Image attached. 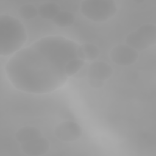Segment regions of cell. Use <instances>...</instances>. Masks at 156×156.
<instances>
[{
	"label": "cell",
	"instance_id": "cell-10",
	"mask_svg": "<svg viewBox=\"0 0 156 156\" xmlns=\"http://www.w3.org/2000/svg\"><path fill=\"white\" fill-rule=\"evenodd\" d=\"M60 12V6L52 2H44L41 4L38 9V15L45 20H53Z\"/></svg>",
	"mask_w": 156,
	"mask_h": 156
},
{
	"label": "cell",
	"instance_id": "cell-7",
	"mask_svg": "<svg viewBox=\"0 0 156 156\" xmlns=\"http://www.w3.org/2000/svg\"><path fill=\"white\" fill-rule=\"evenodd\" d=\"M21 149L27 155H43L49 151L50 143L46 138L40 136L21 143Z\"/></svg>",
	"mask_w": 156,
	"mask_h": 156
},
{
	"label": "cell",
	"instance_id": "cell-9",
	"mask_svg": "<svg viewBox=\"0 0 156 156\" xmlns=\"http://www.w3.org/2000/svg\"><path fill=\"white\" fill-rule=\"evenodd\" d=\"M15 136L19 143H22L42 136V133L37 127L32 126H24L19 129L16 131Z\"/></svg>",
	"mask_w": 156,
	"mask_h": 156
},
{
	"label": "cell",
	"instance_id": "cell-16",
	"mask_svg": "<svg viewBox=\"0 0 156 156\" xmlns=\"http://www.w3.org/2000/svg\"><path fill=\"white\" fill-rule=\"evenodd\" d=\"M77 57L78 58H80V59H82L83 60H86L85 55V53L83 52V50L81 45H79L77 49Z\"/></svg>",
	"mask_w": 156,
	"mask_h": 156
},
{
	"label": "cell",
	"instance_id": "cell-12",
	"mask_svg": "<svg viewBox=\"0 0 156 156\" xmlns=\"http://www.w3.org/2000/svg\"><path fill=\"white\" fill-rule=\"evenodd\" d=\"M85 60L75 58L69 60L65 66V72L68 77L76 75L84 66Z\"/></svg>",
	"mask_w": 156,
	"mask_h": 156
},
{
	"label": "cell",
	"instance_id": "cell-2",
	"mask_svg": "<svg viewBox=\"0 0 156 156\" xmlns=\"http://www.w3.org/2000/svg\"><path fill=\"white\" fill-rule=\"evenodd\" d=\"M27 39L23 24L9 15L0 16V55L9 56L22 49Z\"/></svg>",
	"mask_w": 156,
	"mask_h": 156
},
{
	"label": "cell",
	"instance_id": "cell-5",
	"mask_svg": "<svg viewBox=\"0 0 156 156\" xmlns=\"http://www.w3.org/2000/svg\"><path fill=\"white\" fill-rule=\"evenodd\" d=\"M139 56L138 51L126 44L114 46L110 52L112 62L120 66H129L133 64Z\"/></svg>",
	"mask_w": 156,
	"mask_h": 156
},
{
	"label": "cell",
	"instance_id": "cell-8",
	"mask_svg": "<svg viewBox=\"0 0 156 156\" xmlns=\"http://www.w3.org/2000/svg\"><path fill=\"white\" fill-rule=\"evenodd\" d=\"M113 74V69L107 63L102 61H96L91 63L87 69L88 79L106 80Z\"/></svg>",
	"mask_w": 156,
	"mask_h": 156
},
{
	"label": "cell",
	"instance_id": "cell-11",
	"mask_svg": "<svg viewBox=\"0 0 156 156\" xmlns=\"http://www.w3.org/2000/svg\"><path fill=\"white\" fill-rule=\"evenodd\" d=\"M74 15L68 11H60L52 20L53 22L58 27H65L71 26L74 22Z\"/></svg>",
	"mask_w": 156,
	"mask_h": 156
},
{
	"label": "cell",
	"instance_id": "cell-3",
	"mask_svg": "<svg viewBox=\"0 0 156 156\" xmlns=\"http://www.w3.org/2000/svg\"><path fill=\"white\" fill-rule=\"evenodd\" d=\"M118 10L113 0H85L81 2L80 12L87 19L104 22L112 18Z\"/></svg>",
	"mask_w": 156,
	"mask_h": 156
},
{
	"label": "cell",
	"instance_id": "cell-14",
	"mask_svg": "<svg viewBox=\"0 0 156 156\" xmlns=\"http://www.w3.org/2000/svg\"><path fill=\"white\" fill-rule=\"evenodd\" d=\"M82 46L85 55L86 60L92 61L98 58L100 51L98 46L91 43H85Z\"/></svg>",
	"mask_w": 156,
	"mask_h": 156
},
{
	"label": "cell",
	"instance_id": "cell-13",
	"mask_svg": "<svg viewBox=\"0 0 156 156\" xmlns=\"http://www.w3.org/2000/svg\"><path fill=\"white\" fill-rule=\"evenodd\" d=\"M19 16L24 20H30L38 15V9L33 5L26 4L21 6L18 10Z\"/></svg>",
	"mask_w": 156,
	"mask_h": 156
},
{
	"label": "cell",
	"instance_id": "cell-6",
	"mask_svg": "<svg viewBox=\"0 0 156 156\" xmlns=\"http://www.w3.org/2000/svg\"><path fill=\"white\" fill-rule=\"evenodd\" d=\"M54 134L61 141H74L82 136V129L77 123L67 121L62 122L56 126L54 129Z\"/></svg>",
	"mask_w": 156,
	"mask_h": 156
},
{
	"label": "cell",
	"instance_id": "cell-15",
	"mask_svg": "<svg viewBox=\"0 0 156 156\" xmlns=\"http://www.w3.org/2000/svg\"><path fill=\"white\" fill-rule=\"evenodd\" d=\"M88 84L92 88H99L104 86V81H102V80L93 79H88Z\"/></svg>",
	"mask_w": 156,
	"mask_h": 156
},
{
	"label": "cell",
	"instance_id": "cell-4",
	"mask_svg": "<svg viewBox=\"0 0 156 156\" xmlns=\"http://www.w3.org/2000/svg\"><path fill=\"white\" fill-rule=\"evenodd\" d=\"M156 43V26L154 24H144L136 30L128 34L126 43L138 51H144L155 45Z\"/></svg>",
	"mask_w": 156,
	"mask_h": 156
},
{
	"label": "cell",
	"instance_id": "cell-1",
	"mask_svg": "<svg viewBox=\"0 0 156 156\" xmlns=\"http://www.w3.org/2000/svg\"><path fill=\"white\" fill-rule=\"evenodd\" d=\"M79 45L62 35L43 37L10 58L5 66L6 76L12 85L21 91L51 93L66 82L65 66L77 58Z\"/></svg>",
	"mask_w": 156,
	"mask_h": 156
}]
</instances>
